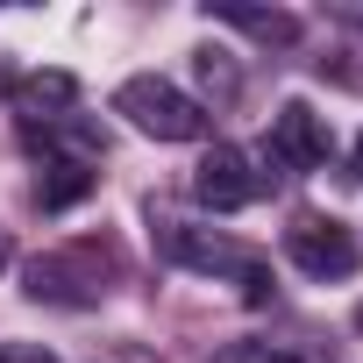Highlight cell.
Here are the masks:
<instances>
[{"instance_id":"cell-1","label":"cell","mask_w":363,"mask_h":363,"mask_svg":"<svg viewBox=\"0 0 363 363\" xmlns=\"http://www.w3.org/2000/svg\"><path fill=\"white\" fill-rule=\"evenodd\" d=\"M150 235H157V257L178 264V271H200V278H235L250 306L271 299V264L250 250V242H228L186 214H171V207H150Z\"/></svg>"},{"instance_id":"cell-2","label":"cell","mask_w":363,"mask_h":363,"mask_svg":"<svg viewBox=\"0 0 363 363\" xmlns=\"http://www.w3.org/2000/svg\"><path fill=\"white\" fill-rule=\"evenodd\" d=\"M114 278H121V250L100 242V235H79V242H65V250H43V257L22 271L29 299H43V306H100V299L114 292Z\"/></svg>"},{"instance_id":"cell-3","label":"cell","mask_w":363,"mask_h":363,"mask_svg":"<svg viewBox=\"0 0 363 363\" xmlns=\"http://www.w3.org/2000/svg\"><path fill=\"white\" fill-rule=\"evenodd\" d=\"M114 114H121L128 128L157 135V143H200V135H207V107H200L186 86L157 79V72L121 79V86H114Z\"/></svg>"},{"instance_id":"cell-4","label":"cell","mask_w":363,"mask_h":363,"mask_svg":"<svg viewBox=\"0 0 363 363\" xmlns=\"http://www.w3.org/2000/svg\"><path fill=\"white\" fill-rule=\"evenodd\" d=\"M264 186H271V171H257L250 150H235V143H214L200 157V171H193V200L207 214H242V207L264 200Z\"/></svg>"},{"instance_id":"cell-5","label":"cell","mask_w":363,"mask_h":363,"mask_svg":"<svg viewBox=\"0 0 363 363\" xmlns=\"http://www.w3.org/2000/svg\"><path fill=\"white\" fill-rule=\"evenodd\" d=\"M285 257L306 271V278H356V264H363V242H356V228H342L335 214H299L292 228H285Z\"/></svg>"},{"instance_id":"cell-6","label":"cell","mask_w":363,"mask_h":363,"mask_svg":"<svg viewBox=\"0 0 363 363\" xmlns=\"http://www.w3.org/2000/svg\"><path fill=\"white\" fill-rule=\"evenodd\" d=\"M264 157H271L278 171H320V164L335 157V128H328V114H313L306 100H285V107L271 114Z\"/></svg>"},{"instance_id":"cell-7","label":"cell","mask_w":363,"mask_h":363,"mask_svg":"<svg viewBox=\"0 0 363 363\" xmlns=\"http://www.w3.org/2000/svg\"><path fill=\"white\" fill-rule=\"evenodd\" d=\"M93 193H100V164H86V157H36V207L43 214H65V207H79Z\"/></svg>"},{"instance_id":"cell-8","label":"cell","mask_w":363,"mask_h":363,"mask_svg":"<svg viewBox=\"0 0 363 363\" xmlns=\"http://www.w3.org/2000/svg\"><path fill=\"white\" fill-rule=\"evenodd\" d=\"M8 100L22 107V121H57L79 107V79L72 72H29V79H8Z\"/></svg>"},{"instance_id":"cell-9","label":"cell","mask_w":363,"mask_h":363,"mask_svg":"<svg viewBox=\"0 0 363 363\" xmlns=\"http://www.w3.org/2000/svg\"><path fill=\"white\" fill-rule=\"evenodd\" d=\"M214 22H228V29H242V36H257V43H299V15H278V8H207Z\"/></svg>"},{"instance_id":"cell-10","label":"cell","mask_w":363,"mask_h":363,"mask_svg":"<svg viewBox=\"0 0 363 363\" xmlns=\"http://www.w3.org/2000/svg\"><path fill=\"white\" fill-rule=\"evenodd\" d=\"M207 363H299L292 349H278V342H221Z\"/></svg>"},{"instance_id":"cell-11","label":"cell","mask_w":363,"mask_h":363,"mask_svg":"<svg viewBox=\"0 0 363 363\" xmlns=\"http://www.w3.org/2000/svg\"><path fill=\"white\" fill-rule=\"evenodd\" d=\"M200 79H207L221 100H235V86H242V79H235V65H228V50H200Z\"/></svg>"},{"instance_id":"cell-12","label":"cell","mask_w":363,"mask_h":363,"mask_svg":"<svg viewBox=\"0 0 363 363\" xmlns=\"http://www.w3.org/2000/svg\"><path fill=\"white\" fill-rule=\"evenodd\" d=\"M0 363H57L43 342H0Z\"/></svg>"},{"instance_id":"cell-13","label":"cell","mask_w":363,"mask_h":363,"mask_svg":"<svg viewBox=\"0 0 363 363\" xmlns=\"http://www.w3.org/2000/svg\"><path fill=\"white\" fill-rule=\"evenodd\" d=\"M349 178H363V135H356V150H349Z\"/></svg>"},{"instance_id":"cell-14","label":"cell","mask_w":363,"mask_h":363,"mask_svg":"<svg viewBox=\"0 0 363 363\" xmlns=\"http://www.w3.org/2000/svg\"><path fill=\"white\" fill-rule=\"evenodd\" d=\"M8 257H15V250H8V228H0V271H8Z\"/></svg>"},{"instance_id":"cell-15","label":"cell","mask_w":363,"mask_h":363,"mask_svg":"<svg viewBox=\"0 0 363 363\" xmlns=\"http://www.w3.org/2000/svg\"><path fill=\"white\" fill-rule=\"evenodd\" d=\"M349 22H363V8H349Z\"/></svg>"},{"instance_id":"cell-16","label":"cell","mask_w":363,"mask_h":363,"mask_svg":"<svg viewBox=\"0 0 363 363\" xmlns=\"http://www.w3.org/2000/svg\"><path fill=\"white\" fill-rule=\"evenodd\" d=\"M356 328H363V306H356Z\"/></svg>"}]
</instances>
